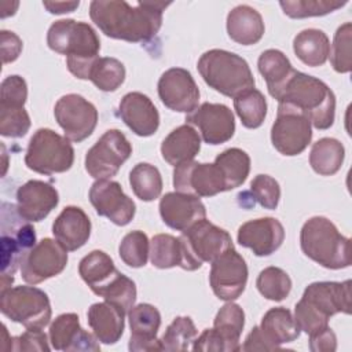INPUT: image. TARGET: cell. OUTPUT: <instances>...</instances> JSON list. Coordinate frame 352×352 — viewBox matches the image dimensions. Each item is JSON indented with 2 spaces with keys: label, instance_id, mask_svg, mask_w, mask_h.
Returning a JSON list of instances; mask_svg holds the SVG:
<instances>
[{
  "label": "cell",
  "instance_id": "1",
  "mask_svg": "<svg viewBox=\"0 0 352 352\" xmlns=\"http://www.w3.org/2000/svg\"><path fill=\"white\" fill-rule=\"evenodd\" d=\"M170 3L94 0L89 4L92 22L107 37L129 43H147L162 26V11Z\"/></svg>",
  "mask_w": 352,
  "mask_h": 352
},
{
  "label": "cell",
  "instance_id": "2",
  "mask_svg": "<svg viewBox=\"0 0 352 352\" xmlns=\"http://www.w3.org/2000/svg\"><path fill=\"white\" fill-rule=\"evenodd\" d=\"M278 103L301 111L316 129H329L336 118V96L322 80L293 70L290 77L272 95Z\"/></svg>",
  "mask_w": 352,
  "mask_h": 352
},
{
  "label": "cell",
  "instance_id": "3",
  "mask_svg": "<svg viewBox=\"0 0 352 352\" xmlns=\"http://www.w3.org/2000/svg\"><path fill=\"white\" fill-rule=\"evenodd\" d=\"M47 44L50 50L66 55V66L74 77L88 80L100 51V40L89 23L74 19L55 21L48 29Z\"/></svg>",
  "mask_w": 352,
  "mask_h": 352
},
{
  "label": "cell",
  "instance_id": "4",
  "mask_svg": "<svg viewBox=\"0 0 352 352\" xmlns=\"http://www.w3.org/2000/svg\"><path fill=\"white\" fill-rule=\"evenodd\" d=\"M302 253L327 270H341L351 265V241L323 216L308 219L300 231Z\"/></svg>",
  "mask_w": 352,
  "mask_h": 352
},
{
  "label": "cell",
  "instance_id": "5",
  "mask_svg": "<svg viewBox=\"0 0 352 352\" xmlns=\"http://www.w3.org/2000/svg\"><path fill=\"white\" fill-rule=\"evenodd\" d=\"M202 80L224 96L235 98L254 88V77L249 63L238 54L226 50H209L197 63Z\"/></svg>",
  "mask_w": 352,
  "mask_h": 352
},
{
  "label": "cell",
  "instance_id": "6",
  "mask_svg": "<svg viewBox=\"0 0 352 352\" xmlns=\"http://www.w3.org/2000/svg\"><path fill=\"white\" fill-rule=\"evenodd\" d=\"M74 162V148L69 139L50 128L37 129L30 138L25 154L26 166L41 175L63 173Z\"/></svg>",
  "mask_w": 352,
  "mask_h": 352
},
{
  "label": "cell",
  "instance_id": "7",
  "mask_svg": "<svg viewBox=\"0 0 352 352\" xmlns=\"http://www.w3.org/2000/svg\"><path fill=\"white\" fill-rule=\"evenodd\" d=\"M36 245V232L30 221L16 210V205L1 204V278L12 275Z\"/></svg>",
  "mask_w": 352,
  "mask_h": 352
},
{
  "label": "cell",
  "instance_id": "8",
  "mask_svg": "<svg viewBox=\"0 0 352 352\" xmlns=\"http://www.w3.org/2000/svg\"><path fill=\"white\" fill-rule=\"evenodd\" d=\"M0 311L26 329L45 327L52 315L45 292L34 286H15L0 290Z\"/></svg>",
  "mask_w": 352,
  "mask_h": 352
},
{
  "label": "cell",
  "instance_id": "9",
  "mask_svg": "<svg viewBox=\"0 0 352 352\" xmlns=\"http://www.w3.org/2000/svg\"><path fill=\"white\" fill-rule=\"evenodd\" d=\"M179 238L184 248L186 271H195L234 248L231 235L206 219L194 223Z\"/></svg>",
  "mask_w": 352,
  "mask_h": 352
},
{
  "label": "cell",
  "instance_id": "10",
  "mask_svg": "<svg viewBox=\"0 0 352 352\" xmlns=\"http://www.w3.org/2000/svg\"><path fill=\"white\" fill-rule=\"evenodd\" d=\"M132 146L118 129L106 131L85 154V170L96 180L111 179L131 157Z\"/></svg>",
  "mask_w": 352,
  "mask_h": 352
},
{
  "label": "cell",
  "instance_id": "11",
  "mask_svg": "<svg viewBox=\"0 0 352 352\" xmlns=\"http://www.w3.org/2000/svg\"><path fill=\"white\" fill-rule=\"evenodd\" d=\"M312 139L309 120L297 109L279 103L276 120L271 128V142L282 155L293 157L301 154Z\"/></svg>",
  "mask_w": 352,
  "mask_h": 352
},
{
  "label": "cell",
  "instance_id": "12",
  "mask_svg": "<svg viewBox=\"0 0 352 352\" xmlns=\"http://www.w3.org/2000/svg\"><path fill=\"white\" fill-rule=\"evenodd\" d=\"M54 116L58 125L63 129L65 138L80 143L85 140L96 128V107L78 94H67L58 99L54 107Z\"/></svg>",
  "mask_w": 352,
  "mask_h": 352
},
{
  "label": "cell",
  "instance_id": "13",
  "mask_svg": "<svg viewBox=\"0 0 352 352\" xmlns=\"http://www.w3.org/2000/svg\"><path fill=\"white\" fill-rule=\"evenodd\" d=\"M67 264V250L56 241L44 238L37 242L21 264L22 279L29 285L41 283L59 275Z\"/></svg>",
  "mask_w": 352,
  "mask_h": 352
},
{
  "label": "cell",
  "instance_id": "14",
  "mask_svg": "<svg viewBox=\"0 0 352 352\" xmlns=\"http://www.w3.org/2000/svg\"><path fill=\"white\" fill-rule=\"evenodd\" d=\"M209 283L217 298L223 301L236 300L248 282V265L245 258L232 248L210 263Z\"/></svg>",
  "mask_w": 352,
  "mask_h": 352
},
{
  "label": "cell",
  "instance_id": "15",
  "mask_svg": "<svg viewBox=\"0 0 352 352\" xmlns=\"http://www.w3.org/2000/svg\"><path fill=\"white\" fill-rule=\"evenodd\" d=\"M173 187L179 192L197 197H213L227 191L224 176L214 162L204 164L194 160L175 166Z\"/></svg>",
  "mask_w": 352,
  "mask_h": 352
},
{
  "label": "cell",
  "instance_id": "16",
  "mask_svg": "<svg viewBox=\"0 0 352 352\" xmlns=\"http://www.w3.org/2000/svg\"><path fill=\"white\" fill-rule=\"evenodd\" d=\"M158 96L164 106L177 113H192L199 103V89L191 73L183 67L165 70L158 80Z\"/></svg>",
  "mask_w": 352,
  "mask_h": 352
},
{
  "label": "cell",
  "instance_id": "17",
  "mask_svg": "<svg viewBox=\"0 0 352 352\" xmlns=\"http://www.w3.org/2000/svg\"><path fill=\"white\" fill-rule=\"evenodd\" d=\"M89 201L99 216L107 217L116 226H126L135 217L136 205L118 182L96 180L89 188Z\"/></svg>",
  "mask_w": 352,
  "mask_h": 352
},
{
  "label": "cell",
  "instance_id": "18",
  "mask_svg": "<svg viewBox=\"0 0 352 352\" xmlns=\"http://www.w3.org/2000/svg\"><path fill=\"white\" fill-rule=\"evenodd\" d=\"M186 124L197 126L204 142L213 146L228 142L235 132L234 113L223 103H202L186 116Z\"/></svg>",
  "mask_w": 352,
  "mask_h": 352
},
{
  "label": "cell",
  "instance_id": "19",
  "mask_svg": "<svg viewBox=\"0 0 352 352\" xmlns=\"http://www.w3.org/2000/svg\"><path fill=\"white\" fill-rule=\"evenodd\" d=\"M50 342L56 351L66 352H98L99 340L80 326L77 314L67 312L56 316L50 326Z\"/></svg>",
  "mask_w": 352,
  "mask_h": 352
},
{
  "label": "cell",
  "instance_id": "20",
  "mask_svg": "<svg viewBox=\"0 0 352 352\" xmlns=\"http://www.w3.org/2000/svg\"><path fill=\"white\" fill-rule=\"evenodd\" d=\"M238 243L264 257L275 253L285 239V228L275 217H261L243 223L238 228Z\"/></svg>",
  "mask_w": 352,
  "mask_h": 352
},
{
  "label": "cell",
  "instance_id": "21",
  "mask_svg": "<svg viewBox=\"0 0 352 352\" xmlns=\"http://www.w3.org/2000/svg\"><path fill=\"white\" fill-rule=\"evenodd\" d=\"M351 285L352 282H314L308 285L301 300L329 318L336 314H351Z\"/></svg>",
  "mask_w": 352,
  "mask_h": 352
},
{
  "label": "cell",
  "instance_id": "22",
  "mask_svg": "<svg viewBox=\"0 0 352 352\" xmlns=\"http://www.w3.org/2000/svg\"><path fill=\"white\" fill-rule=\"evenodd\" d=\"M158 209L162 221L169 228L180 232L206 219V209L199 197L186 192H166L161 198Z\"/></svg>",
  "mask_w": 352,
  "mask_h": 352
},
{
  "label": "cell",
  "instance_id": "23",
  "mask_svg": "<svg viewBox=\"0 0 352 352\" xmlns=\"http://www.w3.org/2000/svg\"><path fill=\"white\" fill-rule=\"evenodd\" d=\"M58 202L56 188L43 180H29L16 190V210L30 223L44 220Z\"/></svg>",
  "mask_w": 352,
  "mask_h": 352
},
{
  "label": "cell",
  "instance_id": "24",
  "mask_svg": "<svg viewBox=\"0 0 352 352\" xmlns=\"http://www.w3.org/2000/svg\"><path fill=\"white\" fill-rule=\"evenodd\" d=\"M118 117L138 136L147 138L160 126V113L151 99L142 92H128L118 104Z\"/></svg>",
  "mask_w": 352,
  "mask_h": 352
},
{
  "label": "cell",
  "instance_id": "25",
  "mask_svg": "<svg viewBox=\"0 0 352 352\" xmlns=\"http://www.w3.org/2000/svg\"><path fill=\"white\" fill-rule=\"evenodd\" d=\"M131 338L128 348L133 352L162 351L157 333L161 326L160 311L147 302L132 307L128 312Z\"/></svg>",
  "mask_w": 352,
  "mask_h": 352
},
{
  "label": "cell",
  "instance_id": "26",
  "mask_svg": "<svg viewBox=\"0 0 352 352\" xmlns=\"http://www.w3.org/2000/svg\"><path fill=\"white\" fill-rule=\"evenodd\" d=\"M52 234L67 252H74L89 239L91 220L81 208L66 206L54 220Z\"/></svg>",
  "mask_w": 352,
  "mask_h": 352
},
{
  "label": "cell",
  "instance_id": "27",
  "mask_svg": "<svg viewBox=\"0 0 352 352\" xmlns=\"http://www.w3.org/2000/svg\"><path fill=\"white\" fill-rule=\"evenodd\" d=\"M88 324L96 338L103 344H116L125 327V314L109 301L95 302L87 312Z\"/></svg>",
  "mask_w": 352,
  "mask_h": 352
},
{
  "label": "cell",
  "instance_id": "28",
  "mask_svg": "<svg viewBox=\"0 0 352 352\" xmlns=\"http://www.w3.org/2000/svg\"><path fill=\"white\" fill-rule=\"evenodd\" d=\"M264 21L257 10L241 4L227 15V33L230 38L242 45H253L264 36Z\"/></svg>",
  "mask_w": 352,
  "mask_h": 352
},
{
  "label": "cell",
  "instance_id": "29",
  "mask_svg": "<svg viewBox=\"0 0 352 352\" xmlns=\"http://www.w3.org/2000/svg\"><path fill=\"white\" fill-rule=\"evenodd\" d=\"M201 150V136L190 125L175 128L161 143V155L172 166L192 161Z\"/></svg>",
  "mask_w": 352,
  "mask_h": 352
},
{
  "label": "cell",
  "instance_id": "30",
  "mask_svg": "<svg viewBox=\"0 0 352 352\" xmlns=\"http://www.w3.org/2000/svg\"><path fill=\"white\" fill-rule=\"evenodd\" d=\"M78 274L89 289L98 296L118 274L111 257L102 250H92L78 264Z\"/></svg>",
  "mask_w": 352,
  "mask_h": 352
},
{
  "label": "cell",
  "instance_id": "31",
  "mask_svg": "<svg viewBox=\"0 0 352 352\" xmlns=\"http://www.w3.org/2000/svg\"><path fill=\"white\" fill-rule=\"evenodd\" d=\"M260 330L265 338L279 349L282 344L292 342L298 338L300 329L292 315L285 307H275L268 309L260 323Z\"/></svg>",
  "mask_w": 352,
  "mask_h": 352
},
{
  "label": "cell",
  "instance_id": "32",
  "mask_svg": "<svg viewBox=\"0 0 352 352\" xmlns=\"http://www.w3.org/2000/svg\"><path fill=\"white\" fill-rule=\"evenodd\" d=\"M293 51L307 66H322L329 58L330 41L323 30L304 29L294 37Z\"/></svg>",
  "mask_w": 352,
  "mask_h": 352
},
{
  "label": "cell",
  "instance_id": "33",
  "mask_svg": "<svg viewBox=\"0 0 352 352\" xmlns=\"http://www.w3.org/2000/svg\"><path fill=\"white\" fill-rule=\"evenodd\" d=\"M345 148L334 138H322L312 144L309 153V165L320 176L336 175L344 162Z\"/></svg>",
  "mask_w": 352,
  "mask_h": 352
},
{
  "label": "cell",
  "instance_id": "34",
  "mask_svg": "<svg viewBox=\"0 0 352 352\" xmlns=\"http://www.w3.org/2000/svg\"><path fill=\"white\" fill-rule=\"evenodd\" d=\"M243 326H245V312L238 304L232 301H228L227 304H224L217 311L213 320V329L226 342L228 352L241 351L239 338H241Z\"/></svg>",
  "mask_w": 352,
  "mask_h": 352
},
{
  "label": "cell",
  "instance_id": "35",
  "mask_svg": "<svg viewBox=\"0 0 352 352\" xmlns=\"http://www.w3.org/2000/svg\"><path fill=\"white\" fill-rule=\"evenodd\" d=\"M150 261L160 270L184 268V248L180 238L169 234H157L150 241Z\"/></svg>",
  "mask_w": 352,
  "mask_h": 352
},
{
  "label": "cell",
  "instance_id": "36",
  "mask_svg": "<svg viewBox=\"0 0 352 352\" xmlns=\"http://www.w3.org/2000/svg\"><path fill=\"white\" fill-rule=\"evenodd\" d=\"M257 67L267 82V88L271 96L280 88V85L290 77L294 70L287 56L282 51L274 48L261 52L257 60Z\"/></svg>",
  "mask_w": 352,
  "mask_h": 352
},
{
  "label": "cell",
  "instance_id": "37",
  "mask_svg": "<svg viewBox=\"0 0 352 352\" xmlns=\"http://www.w3.org/2000/svg\"><path fill=\"white\" fill-rule=\"evenodd\" d=\"M214 164L224 176L227 191L242 186L250 172V157L238 147H231L220 153L214 158Z\"/></svg>",
  "mask_w": 352,
  "mask_h": 352
},
{
  "label": "cell",
  "instance_id": "38",
  "mask_svg": "<svg viewBox=\"0 0 352 352\" xmlns=\"http://www.w3.org/2000/svg\"><path fill=\"white\" fill-rule=\"evenodd\" d=\"M129 184L133 194L144 202L157 199L162 191L160 170L147 162H139L132 168L129 172Z\"/></svg>",
  "mask_w": 352,
  "mask_h": 352
},
{
  "label": "cell",
  "instance_id": "39",
  "mask_svg": "<svg viewBox=\"0 0 352 352\" xmlns=\"http://www.w3.org/2000/svg\"><path fill=\"white\" fill-rule=\"evenodd\" d=\"M234 109L245 128L256 129L265 120L267 100L258 89L250 88L234 98Z\"/></svg>",
  "mask_w": 352,
  "mask_h": 352
},
{
  "label": "cell",
  "instance_id": "40",
  "mask_svg": "<svg viewBox=\"0 0 352 352\" xmlns=\"http://www.w3.org/2000/svg\"><path fill=\"white\" fill-rule=\"evenodd\" d=\"M88 80H91L98 89L103 92H113L124 82L125 67L122 62L116 58L99 56L91 67Z\"/></svg>",
  "mask_w": 352,
  "mask_h": 352
},
{
  "label": "cell",
  "instance_id": "41",
  "mask_svg": "<svg viewBox=\"0 0 352 352\" xmlns=\"http://www.w3.org/2000/svg\"><path fill=\"white\" fill-rule=\"evenodd\" d=\"M197 334V327L190 316H177L160 338L161 349L168 352L187 351L194 342Z\"/></svg>",
  "mask_w": 352,
  "mask_h": 352
},
{
  "label": "cell",
  "instance_id": "42",
  "mask_svg": "<svg viewBox=\"0 0 352 352\" xmlns=\"http://www.w3.org/2000/svg\"><path fill=\"white\" fill-rule=\"evenodd\" d=\"M256 286L264 298L271 301H282L292 290V279L282 268L267 267L260 271Z\"/></svg>",
  "mask_w": 352,
  "mask_h": 352
},
{
  "label": "cell",
  "instance_id": "43",
  "mask_svg": "<svg viewBox=\"0 0 352 352\" xmlns=\"http://www.w3.org/2000/svg\"><path fill=\"white\" fill-rule=\"evenodd\" d=\"M346 3L348 1L338 0H282L279 1V6L283 10L285 15L300 19L327 15L344 7Z\"/></svg>",
  "mask_w": 352,
  "mask_h": 352
},
{
  "label": "cell",
  "instance_id": "44",
  "mask_svg": "<svg viewBox=\"0 0 352 352\" xmlns=\"http://www.w3.org/2000/svg\"><path fill=\"white\" fill-rule=\"evenodd\" d=\"M150 253V241L143 231L135 230L128 232L120 242V258L132 268L144 267Z\"/></svg>",
  "mask_w": 352,
  "mask_h": 352
},
{
  "label": "cell",
  "instance_id": "45",
  "mask_svg": "<svg viewBox=\"0 0 352 352\" xmlns=\"http://www.w3.org/2000/svg\"><path fill=\"white\" fill-rule=\"evenodd\" d=\"M104 301L111 302L124 314H128L136 301V285L124 274H118L104 289L98 293Z\"/></svg>",
  "mask_w": 352,
  "mask_h": 352
},
{
  "label": "cell",
  "instance_id": "46",
  "mask_svg": "<svg viewBox=\"0 0 352 352\" xmlns=\"http://www.w3.org/2000/svg\"><path fill=\"white\" fill-rule=\"evenodd\" d=\"M351 45H352V23L345 22L341 25L333 38L330 51V63L337 73H349L352 69L351 60Z\"/></svg>",
  "mask_w": 352,
  "mask_h": 352
},
{
  "label": "cell",
  "instance_id": "47",
  "mask_svg": "<svg viewBox=\"0 0 352 352\" xmlns=\"http://www.w3.org/2000/svg\"><path fill=\"white\" fill-rule=\"evenodd\" d=\"M250 195V201L257 202L264 209L275 210L280 198L279 183L270 175H257L250 182V188L246 191Z\"/></svg>",
  "mask_w": 352,
  "mask_h": 352
},
{
  "label": "cell",
  "instance_id": "48",
  "mask_svg": "<svg viewBox=\"0 0 352 352\" xmlns=\"http://www.w3.org/2000/svg\"><path fill=\"white\" fill-rule=\"evenodd\" d=\"M30 128V117L25 107L0 106V133L6 138H22Z\"/></svg>",
  "mask_w": 352,
  "mask_h": 352
},
{
  "label": "cell",
  "instance_id": "49",
  "mask_svg": "<svg viewBox=\"0 0 352 352\" xmlns=\"http://www.w3.org/2000/svg\"><path fill=\"white\" fill-rule=\"evenodd\" d=\"M294 320L298 329L308 336H314L329 327V318L319 314L315 308H312L301 298L294 307Z\"/></svg>",
  "mask_w": 352,
  "mask_h": 352
},
{
  "label": "cell",
  "instance_id": "50",
  "mask_svg": "<svg viewBox=\"0 0 352 352\" xmlns=\"http://www.w3.org/2000/svg\"><path fill=\"white\" fill-rule=\"evenodd\" d=\"M26 99H28V85L21 76L12 74L6 77L1 81L0 106L25 107Z\"/></svg>",
  "mask_w": 352,
  "mask_h": 352
},
{
  "label": "cell",
  "instance_id": "51",
  "mask_svg": "<svg viewBox=\"0 0 352 352\" xmlns=\"http://www.w3.org/2000/svg\"><path fill=\"white\" fill-rule=\"evenodd\" d=\"M47 334L41 331V329H28L18 337L10 338L8 351L16 352H30V351H45L51 349Z\"/></svg>",
  "mask_w": 352,
  "mask_h": 352
},
{
  "label": "cell",
  "instance_id": "52",
  "mask_svg": "<svg viewBox=\"0 0 352 352\" xmlns=\"http://www.w3.org/2000/svg\"><path fill=\"white\" fill-rule=\"evenodd\" d=\"M192 351L201 352H228L226 342L214 331V329H205L192 342Z\"/></svg>",
  "mask_w": 352,
  "mask_h": 352
},
{
  "label": "cell",
  "instance_id": "53",
  "mask_svg": "<svg viewBox=\"0 0 352 352\" xmlns=\"http://www.w3.org/2000/svg\"><path fill=\"white\" fill-rule=\"evenodd\" d=\"M0 50H1V58L3 63H10L18 59L22 51V40L10 30H1L0 32Z\"/></svg>",
  "mask_w": 352,
  "mask_h": 352
},
{
  "label": "cell",
  "instance_id": "54",
  "mask_svg": "<svg viewBox=\"0 0 352 352\" xmlns=\"http://www.w3.org/2000/svg\"><path fill=\"white\" fill-rule=\"evenodd\" d=\"M309 349L312 352H333L337 349V337L330 327L309 336Z\"/></svg>",
  "mask_w": 352,
  "mask_h": 352
},
{
  "label": "cell",
  "instance_id": "55",
  "mask_svg": "<svg viewBox=\"0 0 352 352\" xmlns=\"http://www.w3.org/2000/svg\"><path fill=\"white\" fill-rule=\"evenodd\" d=\"M276 348L265 338L258 326H254L252 331L246 336L241 351H275Z\"/></svg>",
  "mask_w": 352,
  "mask_h": 352
},
{
  "label": "cell",
  "instance_id": "56",
  "mask_svg": "<svg viewBox=\"0 0 352 352\" xmlns=\"http://www.w3.org/2000/svg\"><path fill=\"white\" fill-rule=\"evenodd\" d=\"M43 6L51 14H66L73 12L80 6V1H43Z\"/></svg>",
  "mask_w": 352,
  "mask_h": 352
}]
</instances>
